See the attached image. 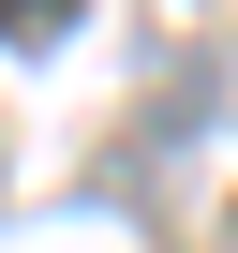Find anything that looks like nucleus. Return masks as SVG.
<instances>
[{"instance_id":"1","label":"nucleus","mask_w":238,"mask_h":253,"mask_svg":"<svg viewBox=\"0 0 238 253\" xmlns=\"http://www.w3.org/2000/svg\"><path fill=\"white\" fill-rule=\"evenodd\" d=\"M75 30V0H0V45H60Z\"/></svg>"}]
</instances>
